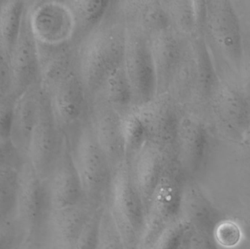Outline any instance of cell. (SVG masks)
<instances>
[{
    "label": "cell",
    "instance_id": "cell-32",
    "mask_svg": "<svg viewBox=\"0 0 250 249\" xmlns=\"http://www.w3.org/2000/svg\"><path fill=\"white\" fill-rule=\"evenodd\" d=\"M183 249H217L214 236L190 229L185 240Z\"/></svg>",
    "mask_w": 250,
    "mask_h": 249
},
{
    "label": "cell",
    "instance_id": "cell-15",
    "mask_svg": "<svg viewBox=\"0 0 250 249\" xmlns=\"http://www.w3.org/2000/svg\"><path fill=\"white\" fill-rule=\"evenodd\" d=\"M170 156L174 155L153 143H146L129 164L132 179L146 211Z\"/></svg>",
    "mask_w": 250,
    "mask_h": 249
},
{
    "label": "cell",
    "instance_id": "cell-29",
    "mask_svg": "<svg viewBox=\"0 0 250 249\" xmlns=\"http://www.w3.org/2000/svg\"><path fill=\"white\" fill-rule=\"evenodd\" d=\"M103 208L92 213L73 249H98Z\"/></svg>",
    "mask_w": 250,
    "mask_h": 249
},
{
    "label": "cell",
    "instance_id": "cell-1",
    "mask_svg": "<svg viewBox=\"0 0 250 249\" xmlns=\"http://www.w3.org/2000/svg\"><path fill=\"white\" fill-rule=\"evenodd\" d=\"M126 32L124 19L111 1L101 24L78 45V72L91 101L108 76L123 65Z\"/></svg>",
    "mask_w": 250,
    "mask_h": 249
},
{
    "label": "cell",
    "instance_id": "cell-22",
    "mask_svg": "<svg viewBox=\"0 0 250 249\" xmlns=\"http://www.w3.org/2000/svg\"><path fill=\"white\" fill-rule=\"evenodd\" d=\"M170 27L187 38L201 35L207 7L204 1L163 0Z\"/></svg>",
    "mask_w": 250,
    "mask_h": 249
},
{
    "label": "cell",
    "instance_id": "cell-17",
    "mask_svg": "<svg viewBox=\"0 0 250 249\" xmlns=\"http://www.w3.org/2000/svg\"><path fill=\"white\" fill-rule=\"evenodd\" d=\"M179 218L185 221L192 230L212 235L217 227L223 222L219 211L194 180H188L185 183Z\"/></svg>",
    "mask_w": 250,
    "mask_h": 249
},
{
    "label": "cell",
    "instance_id": "cell-33",
    "mask_svg": "<svg viewBox=\"0 0 250 249\" xmlns=\"http://www.w3.org/2000/svg\"><path fill=\"white\" fill-rule=\"evenodd\" d=\"M213 236L214 239L220 241V244L232 246L238 242L240 238V234L239 229L234 224L223 223L222 222L216 228Z\"/></svg>",
    "mask_w": 250,
    "mask_h": 249
},
{
    "label": "cell",
    "instance_id": "cell-12",
    "mask_svg": "<svg viewBox=\"0 0 250 249\" xmlns=\"http://www.w3.org/2000/svg\"><path fill=\"white\" fill-rule=\"evenodd\" d=\"M207 152V131L202 121L191 111L182 110L175 155L188 180H194L199 173Z\"/></svg>",
    "mask_w": 250,
    "mask_h": 249
},
{
    "label": "cell",
    "instance_id": "cell-36",
    "mask_svg": "<svg viewBox=\"0 0 250 249\" xmlns=\"http://www.w3.org/2000/svg\"><path fill=\"white\" fill-rule=\"evenodd\" d=\"M245 234H246L247 238H248L250 242V222H248L245 225Z\"/></svg>",
    "mask_w": 250,
    "mask_h": 249
},
{
    "label": "cell",
    "instance_id": "cell-20",
    "mask_svg": "<svg viewBox=\"0 0 250 249\" xmlns=\"http://www.w3.org/2000/svg\"><path fill=\"white\" fill-rule=\"evenodd\" d=\"M96 209L86 202L67 209L55 210L49 235L55 249H73L85 225Z\"/></svg>",
    "mask_w": 250,
    "mask_h": 249
},
{
    "label": "cell",
    "instance_id": "cell-21",
    "mask_svg": "<svg viewBox=\"0 0 250 249\" xmlns=\"http://www.w3.org/2000/svg\"><path fill=\"white\" fill-rule=\"evenodd\" d=\"M218 1L208 2L207 7L205 25L204 29L208 32L214 40L234 58L239 57L240 41H239V25L230 6ZM227 53V54H228Z\"/></svg>",
    "mask_w": 250,
    "mask_h": 249
},
{
    "label": "cell",
    "instance_id": "cell-8",
    "mask_svg": "<svg viewBox=\"0 0 250 249\" xmlns=\"http://www.w3.org/2000/svg\"><path fill=\"white\" fill-rule=\"evenodd\" d=\"M45 94L55 121L68 143L89 122L90 114L91 100L77 67Z\"/></svg>",
    "mask_w": 250,
    "mask_h": 249
},
{
    "label": "cell",
    "instance_id": "cell-6",
    "mask_svg": "<svg viewBox=\"0 0 250 249\" xmlns=\"http://www.w3.org/2000/svg\"><path fill=\"white\" fill-rule=\"evenodd\" d=\"M26 16L38 49L54 51L74 45V19L67 0L27 1Z\"/></svg>",
    "mask_w": 250,
    "mask_h": 249
},
{
    "label": "cell",
    "instance_id": "cell-5",
    "mask_svg": "<svg viewBox=\"0 0 250 249\" xmlns=\"http://www.w3.org/2000/svg\"><path fill=\"white\" fill-rule=\"evenodd\" d=\"M175 156H169L146 211L141 249H151L163 231L179 219L185 183L188 181Z\"/></svg>",
    "mask_w": 250,
    "mask_h": 249
},
{
    "label": "cell",
    "instance_id": "cell-13",
    "mask_svg": "<svg viewBox=\"0 0 250 249\" xmlns=\"http://www.w3.org/2000/svg\"><path fill=\"white\" fill-rule=\"evenodd\" d=\"M10 57L15 97L32 88L39 87L41 61L38 44L29 29L26 12L20 35Z\"/></svg>",
    "mask_w": 250,
    "mask_h": 249
},
{
    "label": "cell",
    "instance_id": "cell-9",
    "mask_svg": "<svg viewBox=\"0 0 250 249\" xmlns=\"http://www.w3.org/2000/svg\"><path fill=\"white\" fill-rule=\"evenodd\" d=\"M126 26L124 54L125 72L133 93L135 107L157 96V77L150 36Z\"/></svg>",
    "mask_w": 250,
    "mask_h": 249
},
{
    "label": "cell",
    "instance_id": "cell-23",
    "mask_svg": "<svg viewBox=\"0 0 250 249\" xmlns=\"http://www.w3.org/2000/svg\"><path fill=\"white\" fill-rule=\"evenodd\" d=\"M75 22L73 45L77 47L95 30L109 10L111 1L104 0H67Z\"/></svg>",
    "mask_w": 250,
    "mask_h": 249
},
{
    "label": "cell",
    "instance_id": "cell-24",
    "mask_svg": "<svg viewBox=\"0 0 250 249\" xmlns=\"http://www.w3.org/2000/svg\"><path fill=\"white\" fill-rule=\"evenodd\" d=\"M95 96H99L123 115L135 108L133 93L123 64L108 76Z\"/></svg>",
    "mask_w": 250,
    "mask_h": 249
},
{
    "label": "cell",
    "instance_id": "cell-18",
    "mask_svg": "<svg viewBox=\"0 0 250 249\" xmlns=\"http://www.w3.org/2000/svg\"><path fill=\"white\" fill-rule=\"evenodd\" d=\"M47 181L54 211L73 207L86 202L80 178L68 146Z\"/></svg>",
    "mask_w": 250,
    "mask_h": 249
},
{
    "label": "cell",
    "instance_id": "cell-10",
    "mask_svg": "<svg viewBox=\"0 0 250 249\" xmlns=\"http://www.w3.org/2000/svg\"><path fill=\"white\" fill-rule=\"evenodd\" d=\"M146 143L175 155V145L182 110L167 95L132 108Z\"/></svg>",
    "mask_w": 250,
    "mask_h": 249
},
{
    "label": "cell",
    "instance_id": "cell-35",
    "mask_svg": "<svg viewBox=\"0 0 250 249\" xmlns=\"http://www.w3.org/2000/svg\"><path fill=\"white\" fill-rule=\"evenodd\" d=\"M40 249L39 247H37V246L34 245L32 243L29 242V241H26L23 245L21 246L19 249Z\"/></svg>",
    "mask_w": 250,
    "mask_h": 249
},
{
    "label": "cell",
    "instance_id": "cell-37",
    "mask_svg": "<svg viewBox=\"0 0 250 249\" xmlns=\"http://www.w3.org/2000/svg\"><path fill=\"white\" fill-rule=\"evenodd\" d=\"M3 220H2V218H1V213H0V225H1V224L3 223Z\"/></svg>",
    "mask_w": 250,
    "mask_h": 249
},
{
    "label": "cell",
    "instance_id": "cell-30",
    "mask_svg": "<svg viewBox=\"0 0 250 249\" xmlns=\"http://www.w3.org/2000/svg\"><path fill=\"white\" fill-rule=\"evenodd\" d=\"M15 99L10 54L0 43V105Z\"/></svg>",
    "mask_w": 250,
    "mask_h": 249
},
{
    "label": "cell",
    "instance_id": "cell-14",
    "mask_svg": "<svg viewBox=\"0 0 250 249\" xmlns=\"http://www.w3.org/2000/svg\"><path fill=\"white\" fill-rule=\"evenodd\" d=\"M188 39L171 27L150 37L157 77V96L167 92L182 61Z\"/></svg>",
    "mask_w": 250,
    "mask_h": 249
},
{
    "label": "cell",
    "instance_id": "cell-19",
    "mask_svg": "<svg viewBox=\"0 0 250 249\" xmlns=\"http://www.w3.org/2000/svg\"><path fill=\"white\" fill-rule=\"evenodd\" d=\"M115 4L126 25L148 36L170 27L161 1L123 0L115 1Z\"/></svg>",
    "mask_w": 250,
    "mask_h": 249
},
{
    "label": "cell",
    "instance_id": "cell-34",
    "mask_svg": "<svg viewBox=\"0 0 250 249\" xmlns=\"http://www.w3.org/2000/svg\"><path fill=\"white\" fill-rule=\"evenodd\" d=\"M25 160L15 151L10 144H4L0 141V164H15L21 165Z\"/></svg>",
    "mask_w": 250,
    "mask_h": 249
},
{
    "label": "cell",
    "instance_id": "cell-26",
    "mask_svg": "<svg viewBox=\"0 0 250 249\" xmlns=\"http://www.w3.org/2000/svg\"><path fill=\"white\" fill-rule=\"evenodd\" d=\"M27 1L10 0L0 6V43L11 54L20 35Z\"/></svg>",
    "mask_w": 250,
    "mask_h": 249
},
{
    "label": "cell",
    "instance_id": "cell-27",
    "mask_svg": "<svg viewBox=\"0 0 250 249\" xmlns=\"http://www.w3.org/2000/svg\"><path fill=\"white\" fill-rule=\"evenodd\" d=\"M189 230V225L179 218L163 231L151 249H183Z\"/></svg>",
    "mask_w": 250,
    "mask_h": 249
},
{
    "label": "cell",
    "instance_id": "cell-2",
    "mask_svg": "<svg viewBox=\"0 0 250 249\" xmlns=\"http://www.w3.org/2000/svg\"><path fill=\"white\" fill-rule=\"evenodd\" d=\"M83 189L85 201L95 209L106 204L114 168L88 122L67 143Z\"/></svg>",
    "mask_w": 250,
    "mask_h": 249
},
{
    "label": "cell",
    "instance_id": "cell-25",
    "mask_svg": "<svg viewBox=\"0 0 250 249\" xmlns=\"http://www.w3.org/2000/svg\"><path fill=\"white\" fill-rule=\"evenodd\" d=\"M23 165L0 164V213L4 222L16 221Z\"/></svg>",
    "mask_w": 250,
    "mask_h": 249
},
{
    "label": "cell",
    "instance_id": "cell-11",
    "mask_svg": "<svg viewBox=\"0 0 250 249\" xmlns=\"http://www.w3.org/2000/svg\"><path fill=\"white\" fill-rule=\"evenodd\" d=\"M125 116L99 96L91 101L89 125L114 170L126 162Z\"/></svg>",
    "mask_w": 250,
    "mask_h": 249
},
{
    "label": "cell",
    "instance_id": "cell-7",
    "mask_svg": "<svg viewBox=\"0 0 250 249\" xmlns=\"http://www.w3.org/2000/svg\"><path fill=\"white\" fill-rule=\"evenodd\" d=\"M67 147V140L53 115L48 96L41 90L39 114L31 138L26 162L38 176L48 180Z\"/></svg>",
    "mask_w": 250,
    "mask_h": 249
},
{
    "label": "cell",
    "instance_id": "cell-4",
    "mask_svg": "<svg viewBox=\"0 0 250 249\" xmlns=\"http://www.w3.org/2000/svg\"><path fill=\"white\" fill-rule=\"evenodd\" d=\"M54 211L48 181L38 176L25 162L20 171L16 222L26 241L41 247L48 238Z\"/></svg>",
    "mask_w": 250,
    "mask_h": 249
},
{
    "label": "cell",
    "instance_id": "cell-3",
    "mask_svg": "<svg viewBox=\"0 0 250 249\" xmlns=\"http://www.w3.org/2000/svg\"><path fill=\"white\" fill-rule=\"evenodd\" d=\"M126 249H141L146 209L126 162L114 171L106 204Z\"/></svg>",
    "mask_w": 250,
    "mask_h": 249
},
{
    "label": "cell",
    "instance_id": "cell-31",
    "mask_svg": "<svg viewBox=\"0 0 250 249\" xmlns=\"http://www.w3.org/2000/svg\"><path fill=\"white\" fill-rule=\"evenodd\" d=\"M26 241L17 222H3L0 225V249H19Z\"/></svg>",
    "mask_w": 250,
    "mask_h": 249
},
{
    "label": "cell",
    "instance_id": "cell-28",
    "mask_svg": "<svg viewBox=\"0 0 250 249\" xmlns=\"http://www.w3.org/2000/svg\"><path fill=\"white\" fill-rule=\"evenodd\" d=\"M98 249H126L124 241L105 206L101 214Z\"/></svg>",
    "mask_w": 250,
    "mask_h": 249
},
{
    "label": "cell",
    "instance_id": "cell-16",
    "mask_svg": "<svg viewBox=\"0 0 250 249\" xmlns=\"http://www.w3.org/2000/svg\"><path fill=\"white\" fill-rule=\"evenodd\" d=\"M41 87H35L17 96L12 110L10 143L26 162L32 133L39 114Z\"/></svg>",
    "mask_w": 250,
    "mask_h": 249
}]
</instances>
